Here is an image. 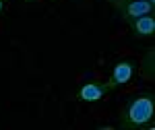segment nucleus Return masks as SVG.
<instances>
[{
  "instance_id": "obj_1",
  "label": "nucleus",
  "mask_w": 155,
  "mask_h": 130,
  "mask_svg": "<svg viewBox=\"0 0 155 130\" xmlns=\"http://www.w3.org/2000/svg\"><path fill=\"white\" fill-rule=\"evenodd\" d=\"M155 114V95L151 91H143V93L130 97L122 112H120V130H141L147 128L149 122L153 120Z\"/></svg>"
},
{
  "instance_id": "obj_2",
  "label": "nucleus",
  "mask_w": 155,
  "mask_h": 130,
  "mask_svg": "<svg viewBox=\"0 0 155 130\" xmlns=\"http://www.w3.org/2000/svg\"><path fill=\"white\" fill-rule=\"evenodd\" d=\"M137 62L132 58H124L120 60L118 64L112 68V74H110V79L106 81V87L107 91H114V89H118V87H124L126 83H130L132 76L137 74Z\"/></svg>"
},
{
  "instance_id": "obj_3",
  "label": "nucleus",
  "mask_w": 155,
  "mask_h": 130,
  "mask_svg": "<svg viewBox=\"0 0 155 130\" xmlns=\"http://www.w3.org/2000/svg\"><path fill=\"white\" fill-rule=\"evenodd\" d=\"M153 11H155L153 0H132V2H126L118 8L122 21H126V23H130L143 15H153Z\"/></svg>"
},
{
  "instance_id": "obj_4",
  "label": "nucleus",
  "mask_w": 155,
  "mask_h": 130,
  "mask_svg": "<svg viewBox=\"0 0 155 130\" xmlns=\"http://www.w3.org/2000/svg\"><path fill=\"white\" fill-rule=\"evenodd\" d=\"M130 33L137 39H145V37H153L155 35V19L153 15H143L139 19L130 21Z\"/></svg>"
},
{
  "instance_id": "obj_5",
  "label": "nucleus",
  "mask_w": 155,
  "mask_h": 130,
  "mask_svg": "<svg viewBox=\"0 0 155 130\" xmlns=\"http://www.w3.org/2000/svg\"><path fill=\"white\" fill-rule=\"evenodd\" d=\"M107 93V87L106 83L99 85V83H85L79 91H77V99L79 101H87V103H95L99 99H104V95Z\"/></svg>"
},
{
  "instance_id": "obj_6",
  "label": "nucleus",
  "mask_w": 155,
  "mask_h": 130,
  "mask_svg": "<svg viewBox=\"0 0 155 130\" xmlns=\"http://www.w3.org/2000/svg\"><path fill=\"white\" fill-rule=\"evenodd\" d=\"M153 58H155V52L153 50H149V54L145 56L143 60V74L147 76V79H153L155 72H153Z\"/></svg>"
},
{
  "instance_id": "obj_7",
  "label": "nucleus",
  "mask_w": 155,
  "mask_h": 130,
  "mask_svg": "<svg viewBox=\"0 0 155 130\" xmlns=\"http://www.w3.org/2000/svg\"><path fill=\"white\" fill-rule=\"evenodd\" d=\"M107 2H110V4H112V6H114V8L118 11L122 4H126V2H132V0H107Z\"/></svg>"
},
{
  "instance_id": "obj_8",
  "label": "nucleus",
  "mask_w": 155,
  "mask_h": 130,
  "mask_svg": "<svg viewBox=\"0 0 155 130\" xmlns=\"http://www.w3.org/2000/svg\"><path fill=\"white\" fill-rule=\"evenodd\" d=\"M2 11H4V0H0V15H2Z\"/></svg>"
}]
</instances>
